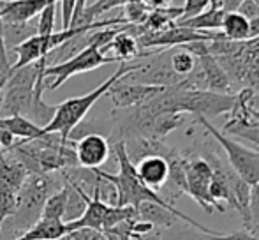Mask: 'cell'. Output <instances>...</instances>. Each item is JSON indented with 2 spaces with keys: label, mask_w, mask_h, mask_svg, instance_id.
<instances>
[{
  "label": "cell",
  "mask_w": 259,
  "mask_h": 240,
  "mask_svg": "<svg viewBox=\"0 0 259 240\" xmlns=\"http://www.w3.org/2000/svg\"><path fill=\"white\" fill-rule=\"evenodd\" d=\"M64 237H67L64 223L39 219L30 230H27L21 237H16L14 240H60Z\"/></svg>",
  "instance_id": "obj_17"
},
{
  "label": "cell",
  "mask_w": 259,
  "mask_h": 240,
  "mask_svg": "<svg viewBox=\"0 0 259 240\" xmlns=\"http://www.w3.org/2000/svg\"><path fill=\"white\" fill-rule=\"evenodd\" d=\"M0 131H6L9 133L13 138L20 141H30V140H37L42 136V131L39 126L32 124L30 120L23 118V117H0Z\"/></svg>",
  "instance_id": "obj_16"
},
{
  "label": "cell",
  "mask_w": 259,
  "mask_h": 240,
  "mask_svg": "<svg viewBox=\"0 0 259 240\" xmlns=\"http://www.w3.org/2000/svg\"><path fill=\"white\" fill-rule=\"evenodd\" d=\"M249 217H250V230L259 224V182L250 185V196H249Z\"/></svg>",
  "instance_id": "obj_25"
},
{
  "label": "cell",
  "mask_w": 259,
  "mask_h": 240,
  "mask_svg": "<svg viewBox=\"0 0 259 240\" xmlns=\"http://www.w3.org/2000/svg\"><path fill=\"white\" fill-rule=\"evenodd\" d=\"M67 237H69V240H108V238L104 237V233H101V231H96V230H89V228L71 231Z\"/></svg>",
  "instance_id": "obj_26"
},
{
  "label": "cell",
  "mask_w": 259,
  "mask_h": 240,
  "mask_svg": "<svg viewBox=\"0 0 259 240\" xmlns=\"http://www.w3.org/2000/svg\"><path fill=\"white\" fill-rule=\"evenodd\" d=\"M162 90H164V87L131 83L122 78L108 90L106 96L111 97L115 110H129V108H138V106H141V104L152 101L155 96H159Z\"/></svg>",
  "instance_id": "obj_9"
},
{
  "label": "cell",
  "mask_w": 259,
  "mask_h": 240,
  "mask_svg": "<svg viewBox=\"0 0 259 240\" xmlns=\"http://www.w3.org/2000/svg\"><path fill=\"white\" fill-rule=\"evenodd\" d=\"M221 34L231 43H245L250 39V21L238 11L226 13L222 18Z\"/></svg>",
  "instance_id": "obj_15"
},
{
  "label": "cell",
  "mask_w": 259,
  "mask_h": 240,
  "mask_svg": "<svg viewBox=\"0 0 259 240\" xmlns=\"http://www.w3.org/2000/svg\"><path fill=\"white\" fill-rule=\"evenodd\" d=\"M133 240H160V231L154 230V231H150L148 235H143V237H134Z\"/></svg>",
  "instance_id": "obj_28"
},
{
  "label": "cell",
  "mask_w": 259,
  "mask_h": 240,
  "mask_svg": "<svg viewBox=\"0 0 259 240\" xmlns=\"http://www.w3.org/2000/svg\"><path fill=\"white\" fill-rule=\"evenodd\" d=\"M160 240H211L206 233L194 230L192 226H182L178 221L175 226L160 231Z\"/></svg>",
  "instance_id": "obj_20"
},
{
  "label": "cell",
  "mask_w": 259,
  "mask_h": 240,
  "mask_svg": "<svg viewBox=\"0 0 259 240\" xmlns=\"http://www.w3.org/2000/svg\"><path fill=\"white\" fill-rule=\"evenodd\" d=\"M76 161L79 168L99 170L109 159L111 145L108 138L99 133H87L74 143Z\"/></svg>",
  "instance_id": "obj_10"
},
{
  "label": "cell",
  "mask_w": 259,
  "mask_h": 240,
  "mask_svg": "<svg viewBox=\"0 0 259 240\" xmlns=\"http://www.w3.org/2000/svg\"><path fill=\"white\" fill-rule=\"evenodd\" d=\"M60 240H69V237H64V238H60Z\"/></svg>",
  "instance_id": "obj_31"
},
{
  "label": "cell",
  "mask_w": 259,
  "mask_h": 240,
  "mask_svg": "<svg viewBox=\"0 0 259 240\" xmlns=\"http://www.w3.org/2000/svg\"><path fill=\"white\" fill-rule=\"evenodd\" d=\"M250 235H254V237H256V238L259 240V224H257V226H256V228H254V230H252V231H250Z\"/></svg>",
  "instance_id": "obj_30"
},
{
  "label": "cell",
  "mask_w": 259,
  "mask_h": 240,
  "mask_svg": "<svg viewBox=\"0 0 259 240\" xmlns=\"http://www.w3.org/2000/svg\"><path fill=\"white\" fill-rule=\"evenodd\" d=\"M169 62H171V69H173V72L182 79V82H184V79L187 78L192 71H194L198 57H194L187 48H184V46H178V48H171Z\"/></svg>",
  "instance_id": "obj_18"
},
{
  "label": "cell",
  "mask_w": 259,
  "mask_h": 240,
  "mask_svg": "<svg viewBox=\"0 0 259 240\" xmlns=\"http://www.w3.org/2000/svg\"><path fill=\"white\" fill-rule=\"evenodd\" d=\"M123 147H125V154L133 165L140 163L145 157H152V155L167 159L175 152V148L166 145L164 141L150 140V138H133V140L123 141Z\"/></svg>",
  "instance_id": "obj_13"
},
{
  "label": "cell",
  "mask_w": 259,
  "mask_h": 240,
  "mask_svg": "<svg viewBox=\"0 0 259 240\" xmlns=\"http://www.w3.org/2000/svg\"><path fill=\"white\" fill-rule=\"evenodd\" d=\"M64 187L60 173H45V175H30L23 187L18 191V207L11 219L6 221L11 231H27L41 219L46 199ZM4 224V226H6Z\"/></svg>",
  "instance_id": "obj_4"
},
{
  "label": "cell",
  "mask_w": 259,
  "mask_h": 240,
  "mask_svg": "<svg viewBox=\"0 0 259 240\" xmlns=\"http://www.w3.org/2000/svg\"><path fill=\"white\" fill-rule=\"evenodd\" d=\"M46 59L13 71L0 92V117H23L42 129L52 122L57 104L42 101Z\"/></svg>",
  "instance_id": "obj_1"
},
{
  "label": "cell",
  "mask_w": 259,
  "mask_h": 240,
  "mask_svg": "<svg viewBox=\"0 0 259 240\" xmlns=\"http://www.w3.org/2000/svg\"><path fill=\"white\" fill-rule=\"evenodd\" d=\"M143 62H122L118 65L115 72L106 79L104 83H101L97 89H94L92 92L85 94V96H78V97H71V99L64 101V103L57 104V111H55L52 122L48 126L42 127V136L45 134H58L62 141H69V136L76 131V127L81 124V120L87 117L92 106L101 99L103 96L108 94V90L115 85L118 79L125 78L131 72H136L141 69Z\"/></svg>",
  "instance_id": "obj_2"
},
{
  "label": "cell",
  "mask_w": 259,
  "mask_h": 240,
  "mask_svg": "<svg viewBox=\"0 0 259 240\" xmlns=\"http://www.w3.org/2000/svg\"><path fill=\"white\" fill-rule=\"evenodd\" d=\"M224 14H226V11H224V7H222V2L210 0L208 9L203 11L199 16L191 18V20H185V21H180V23H175V25L191 28V30H196V32H219L221 30Z\"/></svg>",
  "instance_id": "obj_14"
},
{
  "label": "cell",
  "mask_w": 259,
  "mask_h": 240,
  "mask_svg": "<svg viewBox=\"0 0 259 240\" xmlns=\"http://www.w3.org/2000/svg\"><path fill=\"white\" fill-rule=\"evenodd\" d=\"M134 170H136V177L140 179L141 184L154 192H159L166 185L167 177H169L167 159L159 157V155L141 159L140 163L134 165Z\"/></svg>",
  "instance_id": "obj_12"
},
{
  "label": "cell",
  "mask_w": 259,
  "mask_h": 240,
  "mask_svg": "<svg viewBox=\"0 0 259 240\" xmlns=\"http://www.w3.org/2000/svg\"><path fill=\"white\" fill-rule=\"evenodd\" d=\"M187 170H185V184H187V191L185 194H189L191 198H194V202L205 210L206 214H213L215 210L224 212L222 209H219L213 202H211L210 194H208V187H210L211 180V168L208 166L206 161H203L198 154L194 152V148H187Z\"/></svg>",
  "instance_id": "obj_8"
},
{
  "label": "cell",
  "mask_w": 259,
  "mask_h": 240,
  "mask_svg": "<svg viewBox=\"0 0 259 240\" xmlns=\"http://www.w3.org/2000/svg\"><path fill=\"white\" fill-rule=\"evenodd\" d=\"M18 207V194L13 191L0 187V228L6 224L7 219L14 216Z\"/></svg>",
  "instance_id": "obj_23"
},
{
  "label": "cell",
  "mask_w": 259,
  "mask_h": 240,
  "mask_svg": "<svg viewBox=\"0 0 259 240\" xmlns=\"http://www.w3.org/2000/svg\"><path fill=\"white\" fill-rule=\"evenodd\" d=\"M65 205H67V187L64 185L60 191H57L55 194H52L46 199L45 209H42V212H41V219L64 223Z\"/></svg>",
  "instance_id": "obj_19"
},
{
  "label": "cell",
  "mask_w": 259,
  "mask_h": 240,
  "mask_svg": "<svg viewBox=\"0 0 259 240\" xmlns=\"http://www.w3.org/2000/svg\"><path fill=\"white\" fill-rule=\"evenodd\" d=\"M50 0H14L0 2V21L7 27H25L41 14Z\"/></svg>",
  "instance_id": "obj_11"
},
{
  "label": "cell",
  "mask_w": 259,
  "mask_h": 240,
  "mask_svg": "<svg viewBox=\"0 0 259 240\" xmlns=\"http://www.w3.org/2000/svg\"><path fill=\"white\" fill-rule=\"evenodd\" d=\"M125 25H118V27H108L96 30L89 35V45L87 48H83L79 53H76L74 57H71L65 62H58L55 65H48L45 71V82H46V90H57L67 82L69 78L79 74V72H89L94 69L101 67L106 64H113V59L106 57L101 53V50L118 34Z\"/></svg>",
  "instance_id": "obj_3"
},
{
  "label": "cell",
  "mask_w": 259,
  "mask_h": 240,
  "mask_svg": "<svg viewBox=\"0 0 259 240\" xmlns=\"http://www.w3.org/2000/svg\"><path fill=\"white\" fill-rule=\"evenodd\" d=\"M208 6H210V0H185L184 6H182V16L178 18L177 23L199 16L203 11L208 9Z\"/></svg>",
  "instance_id": "obj_24"
},
{
  "label": "cell",
  "mask_w": 259,
  "mask_h": 240,
  "mask_svg": "<svg viewBox=\"0 0 259 240\" xmlns=\"http://www.w3.org/2000/svg\"><path fill=\"white\" fill-rule=\"evenodd\" d=\"M138 217L136 209L133 207H111L106 205L99 199V196L94 194L92 198L89 196L87 199V210L78 221L74 223L65 224V230H67V235L71 231L76 230H83V228H89V230H96V231H104L115 228L116 224L123 223V221H129Z\"/></svg>",
  "instance_id": "obj_7"
},
{
  "label": "cell",
  "mask_w": 259,
  "mask_h": 240,
  "mask_svg": "<svg viewBox=\"0 0 259 240\" xmlns=\"http://www.w3.org/2000/svg\"><path fill=\"white\" fill-rule=\"evenodd\" d=\"M196 122L206 131V134H210L215 140V143L221 147V150H224L226 161L233 168V172L240 177L245 184L254 185L259 182V152L254 148L245 147L243 143L236 141L235 138L228 136L222 131H219L211 122H208L203 117H196Z\"/></svg>",
  "instance_id": "obj_6"
},
{
  "label": "cell",
  "mask_w": 259,
  "mask_h": 240,
  "mask_svg": "<svg viewBox=\"0 0 259 240\" xmlns=\"http://www.w3.org/2000/svg\"><path fill=\"white\" fill-rule=\"evenodd\" d=\"M249 113H250V117H252V118H256L257 122H259V111L254 110V108H252V104H250V106H249Z\"/></svg>",
  "instance_id": "obj_29"
},
{
  "label": "cell",
  "mask_w": 259,
  "mask_h": 240,
  "mask_svg": "<svg viewBox=\"0 0 259 240\" xmlns=\"http://www.w3.org/2000/svg\"><path fill=\"white\" fill-rule=\"evenodd\" d=\"M123 11H125V21L129 25H141L145 23V20L150 14L152 7L148 6V2L143 0H131V2L123 4Z\"/></svg>",
  "instance_id": "obj_21"
},
{
  "label": "cell",
  "mask_w": 259,
  "mask_h": 240,
  "mask_svg": "<svg viewBox=\"0 0 259 240\" xmlns=\"http://www.w3.org/2000/svg\"><path fill=\"white\" fill-rule=\"evenodd\" d=\"M55 13H57V2L50 0L48 6L41 11L37 18V27H35V35H50L55 32Z\"/></svg>",
  "instance_id": "obj_22"
},
{
  "label": "cell",
  "mask_w": 259,
  "mask_h": 240,
  "mask_svg": "<svg viewBox=\"0 0 259 240\" xmlns=\"http://www.w3.org/2000/svg\"><path fill=\"white\" fill-rule=\"evenodd\" d=\"M111 150H113V154H115L120 170L115 175L108 172H103V173L106 179L115 185L116 207H133V209H138V207L145 202H154V203H159V205H169L159 192L150 191V189L145 187L140 182V179L136 177L134 165L129 161V157H127V154H125L123 141L113 143Z\"/></svg>",
  "instance_id": "obj_5"
},
{
  "label": "cell",
  "mask_w": 259,
  "mask_h": 240,
  "mask_svg": "<svg viewBox=\"0 0 259 240\" xmlns=\"http://www.w3.org/2000/svg\"><path fill=\"white\" fill-rule=\"evenodd\" d=\"M62 7V30H69V25L72 20V13H74L76 0H64V2H58Z\"/></svg>",
  "instance_id": "obj_27"
}]
</instances>
